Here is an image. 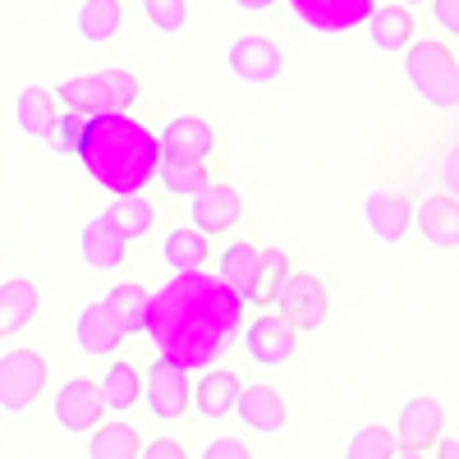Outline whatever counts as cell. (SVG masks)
<instances>
[{
	"label": "cell",
	"instance_id": "obj_1",
	"mask_svg": "<svg viewBox=\"0 0 459 459\" xmlns=\"http://www.w3.org/2000/svg\"><path fill=\"white\" fill-rule=\"evenodd\" d=\"M239 308L244 299L230 294L221 276L203 272V266L198 272H175L147 299L143 335H152L157 354L184 368H212L239 331Z\"/></svg>",
	"mask_w": 459,
	"mask_h": 459
},
{
	"label": "cell",
	"instance_id": "obj_2",
	"mask_svg": "<svg viewBox=\"0 0 459 459\" xmlns=\"http://www.w3.org/2000/svg\"><path fill=\"white\" fill-rule=\"evenodd\" d=\"M74 157L83 161L92 184L110 188V194H143L161 166V147L157 134L143 120H134L129 110H101L88 115V129Z\"/></svg>",
	"mask_w": 459,
	"mask_h": 459
},
{
	"label": "cell",
	"instance_id": "obj_3",
	"mask_svg": "<svg viewBox=\"0 0 459 459\" xmlns=\"http://www.w3.org/2000/svg\"><path fill=\"white\" fill-rule=\"evenodd\" d=\"M404 79L432 110L459 106V60L441 37H413L404 47Z\"/></svg>",
	"mask_w": 459,
	"mask_h": 459
},
{
	"label": "cell",
	"instance_id": "obj_4",
	"mask_svg": "<svg viewBox=\"0 0 459 459\" xmlns=\"http://www.w3.org/2000/svg\"><path fill=\"white\" fill-rule=\"evenodd\" d=\"M47 391V359L37 350H5L0 354V409L28 413Z\"/></svg>",
	"mask_w": 459,
	"mask_h": 459
},
{
	"label": "cell",
	"instance_id": "obj_5",
	"mask_svg": "<svg viewBox=\"0 0 459 459\" xmlns=\"http://www.w3.org/2000/svg\"><path fill=\"white\" fill-rule=\"evenodd\" d=\"M276 308L294 331H322V322L331 313V294L313 272H290L285 285L276 290Z\"/></svg>",
	"mask_w": 459,
	"mask_h": 459
},
{
	"label": "cell",
	"instance_id": "obj_6",
	"mask_svg": "<svg viewBox=\"0 0 459 459\" xmlns=\"http://www.w3.org/2000/svg\"><path fill=\"white\" fill-rule=\"evenodd\" d=\"M143 400H147V409L157 413L161 423L184 418L188 413V368L166 359V354H157L152 368H147V377H143Z\"/></svg>",
	"mask_w": 459,
	"mask_h": 459
},
{
	"label": "cell",
	"instance_id": "obj_7",
	"mask_svg": "<svg viewBox=\"0 0 459 459\" xmlns=\"http://www.w3.org/2000/svg\"><path fill=\"white\" fill-rule=\"evenodd\" d=\"M225 65H230V74H235L239 83H253V88L276 83L281 74H285L281 47L272 42V37H262V32L235 37V42H230V51H225Z\"/></svg>",
	"mask_w": 459,
	"mask_h": 459
},
{
	"label": "cell",
	"instance_id": "obj_8",
	"mask_svg": "<svg viewBox=\"0 0 459 459\" xmlns=\"http://www.w3.org/2000/svg\"><path fill=\"white\" fill-rule=\"evenodd\" d=\"M244 354L257 368H285L299 354V331L281 313H257L244 331Z\"/></svg>",
	"mask_w": 459,
	"mask_h": 459
},
{
	"label": "cell",
	"instance_id": "obj_9",
	"mask_svg": "<svg viewBox=\"0 0 459 459\" xmlns=\"http://www.w3.org/2000/svg\"><path fill=\"white\" fill-rule=\"evenodd\" d=\"M290 14L299 23H308L313 32L340 37V32H354L368 23V14L377 10V0H285Z\"/></svg>",
	"mask_w": 459,
	"mask_h": 459
},
{
	"label": "cell",
	"instance_id": "obj_10",
	"mask_svg": "<svg viewBox=\"0 0 459 459\" xmlns=\"http://www.w3.org/2000/svg\"><path fill=\"white\" fill-rule=\"evenodd\" d=\"M51 409H56V423H60L65 432H74V437L92 432L101 418H106V400H101V391H97V381H88V377L60 381Z\"/></svg>",
	"mask_w": 459,
	"mask_h": 459
},
{
	"label": "cell",
	"instance_id": "obj_11",
	"mask_svg": "<svg viewBox=\"0 0 459 459\" xmlns=\"http://www.w3.org/2000/svg\"><path fill=\"white\" fill-rule=\"evenodd\" d=\"M157 147L166 161H207L216 152V129L203 115H175L166 120V129L157 134Z\"/></svg>",
	"mask_w": 459,
	"mask_h": 459
},
{
	"label": "cell",
	"instance_id": "obj_12",
	"mask_svg": "<svg viewBox=\"0 0 459 459\" xmlns=\"http://www.w3.org/2000/svg\"><path fill=\"white\" fill-rule=\"evenodd\" d=\"M446 432V409L441 400L432 395H413L404 409H400V423H395V441L400 450H418V455H428Z\"/></svg>",
	"mask_w": 459,
	"mask_h": 459
},
{
	"label": "cell",
	"instance_id": "obj_13",
	"mask_svg": "<svg viewBox=\"0 0 459 459\" xmlns=\"http://www.w3.org/2000/svg\"><path fill=\"white\" fill-rule=\"evenodd\" d=\"M363 221L381 244H400L413 230V203L400 194V188H372L363 198Z\"/></svg>",
	"mask_w": 459,
	"mask_h": 459
},
{
	"label": "cell",
	"instance_id": "obj_14",
	"mask_svg": "<svg viewBox=\"0 0 459 459\" xmlns=\"http://www.w3.org/2000/svg\"><path fill=\"white\" fill-rule=\"evenodd\" d=\"M194 207H188V221H194V230H203V235H221V230H230L239 216H244V198L235 184H203L194 198H188Z\"/></svg>",
	"mask_w": 459,
	"mask_h": 459
},
{
	"label": "cell",
	"instance_id": "obj_15",
	"mask_svg": "<svg viewBox=\"0 0 459 459\" xmlns=\"http://www.w3.org/2000/svg\"><path fill=\"white\" fill-rule=\"evenodd\" d=\"M230 413H239V423L257 437H276L285 423H290V404L276 386H239L235 395V409Z\"/></svg>",
	"mask_w": 459,
	"mask_h": 459
},
{
	"label": "cell",
	"instance_id": "obj_16",
	"mask_svg": "<svg viewBox=\"0 0 459 459\" xmlns=\"http://www.w3.org/2000/svg\"><path fill=\"white\" fill-rule=\"evenodd\" d=\"M74 340H79V350L88 359H110V354H120L125 331H120V322L110 317L106 303H83L79 322H74Z\"/></svg>",
	"mask_w": 459,
	"mask_h": 459
},
{
	"label": "cell",
	"instance_id": "obj_17",
	"mask_svg": "<svg viewBox=\"0 0 459 459\" xmlns=\"http://www.w3.org/2000/svg\"><path fill=\"white\" fill-rule=\"evenodd\" d=\"M413 225L423 230V239L432 248H459V198L450 194L423 198V207L413 212Z\"/></svg>",
	"mask_w": 459,
	"mask_h": 459
},
{
	"label": "cell",
	"instance_id": "obj_18",
	"mask_svg": "<svg viewBox=\"0 0 459 459\" xmlns=\"http://www.w3.org/2000/svg\"><path fill=\"white\" fill-rule=\"evenodd\" d=\"M37 308H42V290H37L32 281H23V276L0 281V340L19 335L37 317Z\"/></svg>",
	"mask_w": 459,
	"mask_h": 459
},
{
	"label": "cell",
	"instance_id": "obj_19",
	"mask_svg": "<svg viewBox=\"0 0 459 459\" xmlns=\"http://www.w3.org/2000/svg\"><path fill=\"white\" fill-rule=\"evenodd\" d=\"M79 248H83V262L92 266V272H115V266L125 262V253H129V239L106 216H92L83 225V235H79Z\"/></svg>",
	"mask_w": 459,
	"mask_h": 459
},
{
	"label": "cell",
	"instance_id": "obj_20",
	"mask_svg": "<svg viewBox=\"0 0 459 459\" xmlns=\"http://www.w3.org/2000/svg\"><path fill=\"white\" fill-rule=\"evenodd\" d=\"M56 92L51 88H42V83H28V88H19V97H14V125H19V134L23 138H37V143H47V134H51V125H56Z\"/></svg>",
	"mask_w": 459,
	"mask_h": 459
},
{
	"label": "cell",
	"instance_id": "obj_21",
	"mask_svg": "<svg viewBox=\"0 0 459 459\" xmlns=\"http://www.w3.org/2000/svg\"><path fill=\"white\" fill-rule=\"evenodd\" d=\"M368 37H372V47L377 51H386V56H395V51H404L413 37H418V28H413V10L409 5H377L372 14H368Z\"/></svg>",
	"mask_w": 459,
	"mask_h": 459
},
{
	"label": "cell",
	"instance_id": "obj_22",
	"mask_svg": "<svg viewBox=\"0 0 459 459\" xmlns=\"http://www.w3.org/2000/svg\"><path fill=\"white\" fill-rule=\"evenodd\" d=\"M235 395H239V377L230 368H212L203 372L198 386H188V409H198L203 418H225L235 409Z\"/></svg>",
	"mask_w": 459,
	"mask_h": 459
},
{
	"label": "cell",
	"instance_id": "obj_23",
	"mask_svg": "<svg viewBox=\"0 0 459 459\" xmlns=\"http://www.w3.org/2000/svg\"><path fill=\"white\" fill-rule=\"evenodd\" d=\"M97 391L106 400V413H129L138 400H143V372L125 359H110L101 381H97Z\"/></svg>",
	"mask_w": 459,
	"mask_h": 459
},
{
	"label": "cell",
	"instance_id": "obj_24",
	"mask_svg": "<svg viewBox=\"0 0 459 459\" xmlns=\"http://www.w3.org/2000/svg\"><path fill=\"white\" fill-rule=\"evenodd\" d=\"M147 299H152L147 285H138V281H115L101 303L110 308V317L120 322L125 335H143V326H147Z\"/></svg>",
	"mask_w": 459,
	"mask_h": 459
},
{
	"label": "cell",
	"instance_id": "obj_25",
	"mask_svg": "<svg viewBox=\"0 0 459 459\" xmlns=\"http://www.w3.org/2000/svg\"><path fill=\"white\" fill-rule=\"evenodd\" d=\"M285 276H290V257H285V248H257L253 285H248L244 303H253V308H272V303H276V290L285 285Z\"/></svg>",
	"mask_w": 459,
	"mask_h": 459
},
{
	"label": "cell",
	"instance_id": "obj_26",
	"mask_svg": "<svg viewBox=\"0 0 459 459\" xmlns=\"http://www.w3.org/2000/svg\"><path fill=\"white\" fill-rule=\"evenodd\" d=\"M120 235L134 244V239H143V235H152V225H157V207H152L143 194H115V203L101 212Z\"/></svg>",
	"mask_w": 459,
	"mask_h": 459
},
{
	"label": "cell",
	"instance_id": "obj_27",
	"mask_svg": "<svg viewBox=\"0 0 459 459\" xmlns=\"http://www.w3.org/2000/svg\"><path fill=\"white\" fill-rule=\"evenodd\" d=\"M207 235L194 225H179L170 230V235L161 239V262L170 266V272H198V266H207Z\"/></svg>",
	"mask_w": 459,
	"mask_h": 459
},
{
	"label": "cell",
	"instance_id": "obj_28",
	"mask_svg": "<svg viewBox=\"0 0 459 459\" xmlns=\"http://www.w3.org/2000/svg\"><path fill=\"white\" fill-rule=\"evenodd\" d=\"M125 28V5L120 0H83V10H79V37L92 47H106L115 42Z\"/></svg>",
	"mask_w": 459,
	"mask_h": 459
},
{
	"label": "cell",
	"instance_id": "obj_29",
	"mask_svg": "<svg viewBox=\"0 0 459 459\" xmlns=\"http://www.w3.org/2000/svg\"><path fill=\"white\" fill-rule=\"evenodd\" d=\"M56 106L79 110V115H101V110H110V97H106L97 74H74V79L56 83Z\"/></svg>",
	"mask_w": 459,
	"mask_h": 459
},
{
	"label": "cell",
	"instance_id": "obj_30",
	"mask_svg": "<svg viewBox=\"0 0 459 459\" xmlns=\"http://www.w3.org/2000/svg\"><path fill=\"white\" fill-rule=\"evenodd\" d=\"M88 437V459H138L143 450V437L129 423H97Z\"/></svg>",
	"mask_w": 459,
	"mask_h": 459
},
{
	"label": "cell",
	"instance_id": "obj_31",
	"mask_svg": "<svg viewBox=\"0 0 459 459\" xmlns=\"http://www.w3.org/2000/svg\"><path fill=\"white\" fill-rule=\"evenodd\" d=\"M152 179H157L170 198H194L198 188L207 184V161H166L161 157V166H157Z\"/></svg>",
	"mask_w": 459,
	"mask_h": 459
},
{
	"label": "cell",
	"instance_id": "obj_32",
	"mask_svg": "<svg viewBox=\"0 0 459 459\" xmlns=\"http://www.w3.org/2000/svg\"><path fill=\"white\" fill-rule=\"evenodd\" d=\"M253 266H257V248L239 239V244H230V248L221 253V272H216V276H221V285H225L230 294L244 299L248 285H253Z\"/></svg>",
	"mask_w": 459,
	"mask_h": 459
},
{
	"label": "cell",
	"instance_id": "obj_33",
	"mask_svg": "<svg viewBox=\"0 0 459 459\" xmlns=\"http://www.w3.org/2000/svg\"><path fill=\"white\" fill-rule=\"evenodd\" d=\"M400 441L391 428H381V423H368L350 437V446H344V459H395Z\"/></svg>",
	"mask_w": 459,
	"mask_h": 459
},
{
	"label": "cell",
	"instance_id": "obj_34",
	"mask_svg": "<svg viewBox=\"0 0 459 459\" xmlns=\"http://www.w3.org/2000/svg\"><path fill=\"white\" fill-rule=\"evenodd\" d=\"M143 14L161 37H175L188 28V0H143Z\"/></svg>",
	"mask_w": 459,
	"mask_h": 459
},
{
	"label": "cell",
	"instance_id": "obj_35",
	"mask_svg": "<svg viewBox=\"0 0 459 459\" xmlns=\"http://www.w3.org/2000/svg\"><path fill=\"white\" fill-rule=\"evenodd\" d=\"M83 129H88V115H79V110H60V115H56V125H51V134H47V143H51L56 157H74V152H79Z\"/></svg>",
	"mask_w": 459,
	"mask_h": 459
},
{
	"label": "cell",
	"instance_id": "obj_36",
	"mask_svg": "<svg viewBox=\"0 0 459 459\" xmlns=\"http://www.w3.org/2000/svg\"><path fill=\"white\" fill-rule=\"evenodd\" d=\"M97 79H101V88L110 97V110H134V101H138V74L110 65V69H97Z\"/></svg>",
	"mask_w": 459,
	"mask_h": 459
},
{
	"label": "cell",
	"instance_id": "obj_37",
	"mask_svg": "<svg viewBox=\"0 0 459 459\" xmlns=\"http://www.w3.org/2000/svg\"><path fill=\"white\" fill-rule=\"evenodd\" d=\"M203 459H253V450L239 437H212L203 446Z\"/></svg>",
	"mask_w": 459,
	"mask_h": 459
},
{
	"label": "cell",
	"instance_id": "obj_38",
	"mask_svg": "<svg viewBox=\"0 0 459 459\" xmlns=\"http://www.w3.org/2000/svg\"><path fill=\"white\" fill-rule=\"evenodd\" d=\"M138 459H188V455H184V446L175 437H157V441H147L138 450Z\"/></svg>",
	"mask_w": 459,
	"mask_h": 459
},
{
	"label": "cell",
	"instance_id": "obj_39",
	"mask_svg": "<svg viewBox=\"0 0 459 459\" xmlns=\"http://www.w3.org/2000/svg\"><path fill=\"white\" fill-rule=\"evenodd\" d=\"M432 19L441 32L459 37V0H432Z\"/></svg>",
	"mask_w": 459,
	"mask_h": 459
},
{
	"label": "cell",
	"instance_id": "obj_40",
	"mask_svg": "<svg viewBox=\"0 0 459 459\" xmlns=\"http://www.w3.org/2000/svg\"><path fill=\"white\" fill-rule=\"evenodd\" d=\"M441 184H446L450 198H459V143L446 152V161H441Z\"/></svg>",
	"mask_w": 459,
	"mask_h": 459
},
{
	"label": "cell",
	"instance_id": "obj_41",
	"mask_svg": "<svg viewBox=\"0 0 459 459\" xmlns=\"http://www.w3.org/2000/svg\"><path fill=\"white\" fill-rule=\"evenodd\" d=\"M235 5H239L244 14H262V10H272L276 0H235Z\"/></svg>",
	"mask_w": 459,
	"mask_h": 459
},
{
	"label": "cell",
	"instance_id": "obj_42",
	"mask_svg": "<svg viewBox=\"0 0 459 459\" xmlns=\"http://www.w3.org/2000/svg\"><path fill=\"white\" fill-rule=\"evenodd\" d=\"M432 450H437V459H459V441H446V437H441Z\"/></svg>",
	"mask_w": 459,
	"mask_h": 459
},
{
	"label": "cell",
	"instance_id": "obj_43",
	"mask_svg": "<svg viewBox=\"0 0 459 459\" xmlns=\"http://www.w3.org/2000/svg\"><path fill=\"white\" fill-rule=\"evenodd\" d=\"M395 459H428V455H418V450H404V455H400V450H395Z\"/></svg>",
	"mask_w": 459,
	"mask_h": 459
},
{
	"label": "cell",
	"instance_id": "obj_44",
	"mask_svg": "<svg viewBox=\"0 0 459 459\" xmlns=\"http://www.w3.org/2000/svg\"><path fill=\"white\" fill-rule=\"evenodd\" d=\"M404 5H423V0H404Z\"/></svg>",
	"mask_w": 459,
	"mask_h": 459
},
{
	"label": "cell",
	"instance_id": "obj_45",
	"mask_svg": "<svg viewBox=\"0 0 459 459\" xmlns=\"http://www.w3.org/2000/svg\"><path fill=\"white\" fill-rule=\"evenodd\" d=\"M0 262H5V257H0Z\"/></svg>",
	"mask_w": 459,
	"mask_h": 459
}]
</instances>
